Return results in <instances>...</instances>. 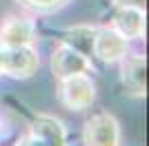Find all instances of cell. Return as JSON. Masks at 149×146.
<instances>
[{"label": "cell", "instance_id": "cell-14", "mask_svg": "<svg viewBox=\"0 0 149 146\" xmlns=\"http://www.w3.org/2000/svg\"><path fill=\"white\" fill-rule=\"evenodd\" d=\"M0 126H2V122H0Z\"/></svg>", "mask_w": 149, "mask_h": 146}, {"label": "cell", "instance_id": "cell-11", "mask_svg": "<svg viewBox=\"0 0 149 146\" xmlns=\"http://www.w3.org/2000/svg\"><path fill=\"white\" fill-rule=\"evenodd\" d=\"M20 2L33 11H54V9H60L62 5H67L69 0H20Z\"/></svg>", "mask_w": 149, "mask_h": 146}, {"label": "cell", "instance_id": "cell-5", "mask_svg": "<svg viewBox=\"0 0 149 146\" xmlns=\"http://www.w3.org/2000/svg\"><path fill=\"white\" fill-rule=\"evenodd\" d=\"M51 73L54 78H67V75H76V73H89L91 71V60L87 55H82L80 51H76L74 47L60 42L54 51H51Z\"/></svg>", "mask_w": 149, "mask_h": 146}, {"label": "cell", "instance_id": "cell-6", "mask_svg": "<svg viewBox=\"0 0 149 146\" xmlns=\"http://www.w3.org/2000/svg\"><path fill=\"white\" fill-rule=\"evenodd\" d=\"M120 82L129 97H145L147 93V62L143 55H125Z\"/></svg>", "mask_w": 149, "mask_h": 146}, {"label": "cell", "instance_id": "cell-7", "mask_svg": "<svg viewBox=\"0 0 149 146\" xmlns=\"http://www.w3.org/2000/svg\"><path fill=\"white\" fill-rule=\"evenodd\" d=\"M36 40L33 20L22 16H9L0 22V47H27Z\"/></svg>", "mask_w": 149, "mask_h": 146}, {"label": "cell", "instance_id": "cell-13", "mask_svg": "<svg viewBox=\"0 0 149 146\" xmlns=\"http://www.w3.org/2000/svg\"><path fill=\"white\" fill-rule=\"evenodd\" d=\"M116 7H123V5H134V7H145V0H111Z\"/></svg>", "mask_w": 149, "mask_h": 146}, {"label": "cell", "instance_id": "cell-9", "mask_svg": "<svg viewBox=\"0 0 149 146\" xmlns=\"http://www.w3.org/2000/svg\"><path fill=\"white\" fill-rule=\"evenodd\" d=\"M29 133L42 142V146H67V128L54 115H36L29 124Z\"/></svg>", "mask_w": 149, "mask_h": 146}, {"label": "cell", "instance_id": "cell-3", "mask_svg": "<svg viewBox=\"0 0 149 146\" xmlns=\"http://www.w3.org/2000/svg\"><path fill=\"white\" fill-rule=\"evenodd\" d=\"M82 144L85 146H120V122L109 111L93 113L85 122Z\"/></svg>", "mask_w": 149, "mask_h": 146}, {"label": "cell", "instance_id": "cell-12", "mask_svg": "<svg viewBox=\"0 0 149 146\" xmlns=\"http://www.w3.org/2000/svg\"><path fill=\"white\" fill-rule=\"evenodd\" d=\"M13 146H42V142L38 140V137H33L31 133H25V135H20L18 140H16Z\"/></svg>", "mask_w": 149, "mask_h": 146}, {"label": "cell", "instance_id": "cell-4", "mask_svg": "<svg viewBox=\"0 0 149 146\" xmlns=\"http://www.w3.org/2000/svg\"><path fill=\"white\" fill-rule=\"evenodd\" d=\"M129 51V40H125L113 27H98L93 33V55L105 64L120 62Z\"/></svg>", "mask_w": 149, "mask_h": 146}, {"label": "cell", "instance_id": "cell-10", "mask_svg": "<svg viewBox=\"0 0 149 146\" xmlns=\"http://www.w3.org/2000/svg\"><path fill=\"white\" fill-rule=\"evenodd\" d=\"M93 33H96V27L76 24V27H69L60 36V42L74 47L76 51H80L82 55L89 58V55H93Z\"/></svg>", "mask_w": 149, "mask_h": 146}, {"label": "cell", "instance_id": "cell-2", "mask_svg": "<svg viewBox=\"0 0 149 146\" xmlns=\"http://www.w3.org/2000/svg\"><path fill=\"white\" fill-rule=\"evenodd\" d=\"M40 67L33 44L27 47H0V73L13 80H27Z\"/></svg>", "mask_w": 149, "mask_h": 146}, {"label": "cell", "instance_id": "cell-8", "mask_svg": "<svg viewBox=\"0 0 149 146\" xmlns=\"http://www.w3.org/2000/svg\"><path fill=\"white\" fill-rule=\"evenodd\" d=\"M111 27L125 40H140L145 33V9L143 7H134V5L116 7Z\"/></svg>", "mask_w": 149, "mask_h": 146}, {"label": "cell", "instance_id": "cell-1", "mask_svg": "<svg viewBox=\"0 0 149 146\" xmlns=\"http://www.w3.org/2000/svg\"><path fill=\"white\" fill-rule=\"evenodd\" d=\"M58 102L67 111H87L96 102V82L87 73H76L60 78Z\"/></svg>", "mask_w": 149, "mask_h": 146}]
</instances>
